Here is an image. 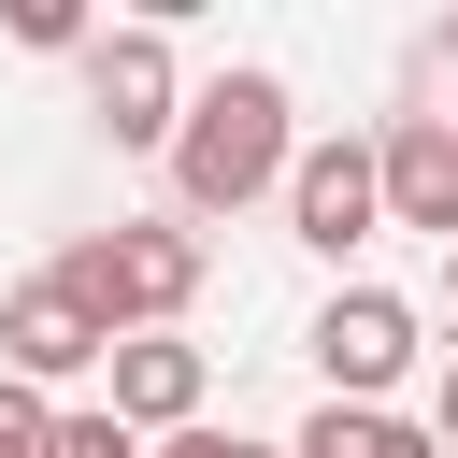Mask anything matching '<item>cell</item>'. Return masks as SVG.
I'll use <instances>...</instances> for the list:
<instances>
[{
  "instance_id": "2",
  "label": "cell",
  "mask_w": 458,
  "mask_h": 458,
  "mask_svg": "<svg viewBox=\"0 0 458 458\" xmlns=\"http://www.w3.org/2000/svg\"><path fill=\"white\" fill-rule=\"evenodd\" d=\"M57 286H72L114 344H143V329H172V315L200 301V229H172V215H114V229H86V243L57 258Z\"/></svg>"
},
{
  "instance_id": "7",
  "label": "cell",
  "mask_w": 458,
  "mask_h": 458,
  "mask_svg": "<svg viewBox=\"0 0 458 458\" xmlns=\"http://www.w3.org/2000/svg\"><path fill=\"white\" fill-rule=\"evenodd\" d=\"M372 157H386V229H444L458 243V114H386Z\"/></svg>"
},
{
  "instance_id": "12",
  "label": "cell",
  "mask_w": 458,
  "mask_h": 458,
  "mask_svg": "<svg viewBox=\"0 0 458 458\" xmlns=\"http://www.w3.org/2000/svg\"><path fill=\"white\" fill-rule=\"evenodd\" d=\"M14 43H29V57H72L86 14H72V0H14Z\"/></svg>"
},
{
  "instance_id": "1",
  "label": "cell",
  "mask_w": 458,
  "mask_h": 458,
  "mask_svg": "<svg viewBox=\"0 0 458 458\" xmlns=\"http://www.w3.org/2000/svg\"><path fill=\"white\" fill-rule=\"evenodd\" d=\"M286 172H301L286 86H272V72H215V86L186 100V129H172V200H186V215H243V200H272Z\"/></svg>"
},
{
  "instance_id": "14",
  "label": "cell",
  "mask_w": 458,
  "mask_h": 458,
  "mask_svg": "<svg viewBox=\"0 0 458 458\" xmlns=\"http://www.w3.org/2000/svg\"><path fill=\"white\" fill-rule=\"evenodd\" d=\"M429 444H444V458H458V372H444V401H429Z\"/></svg>"
},
{
  "instance_id": "10",
  "label": "cell",
  "mask_w": 458,
  "mask_h": 458,
  "mask_svg": "<svg viewBox=\"0 0 458 458\" xmlns=\"http://www.w3.org/2000/svg\"><path fill=\"white\" fill-rule=\"evenodd\" d=\"M0 458H57V401L0 372Z\"/></svg>"
},
{
  "instance_id": "15",
  "label": "cell",
  "mask_w": 458,
  "mask_h": 458,
  "mask_svg": "<svg viewBox=\"0 0 458 458\" xmlns=\"http://www.w3.org/2000/svg\"><path fill=\"white\" fill-rule=\"evenodd\" d=\"M444 301H458V243H444Z\"/></svg>"
},
{
  "instance_id": "13",
  "label": "cell",
  "mask_w": 458,
  "mask_h": 458,
  "mask_svg": "<svg viewBox=\"0 0 458 458\" xmlns=\"http://www.w3.org/2000/svg\"><path fill=\"white\" fill-rule=\"evenodd\" d=\"M157 458H301V444H243V429H172Z\"/></svg>"
},
{
  "instance_id": "3",
  "label": "cell",
  "mask_w": 458,
  "mask_h": 458,
  "mask_svg": "<svg viewBox=\"0 0 458 458\" xmlns=\"http://www.w3.org/2000/svg\"><path fill=\"white\" fill-rule=\"evenodd\" d=\"M86 129L114 143V157H172V129H186V86H172V29H100L86 43Z\"/></svg>"
},
{
  "instance_id": "11",
  "label": "cell",
  "mask_w": 458,
  "mask_h": 458,
  "mask_svg": "<svg viewBox=\"0 0 458 458\" xmlns=\"http://www.w3.org/2000/svg\"><path fill=\"white\" fill-rule=\"evenodd\" d=\"M57 458H143V429L100 401V415H57Z\"/></svg>"
},
{
  "instance_id": "4",
  "label": "cell",
  "mask_w": 458,
  "mask_h": 458,
  "mask_svg": "<svg viewBox=\"0 0 458 458\" xmlns=\"http://www.w3.org/2000/svg\"><path fill=\"white\" fill-rule=\"evenodd\" d=\"M286 229H301L315 258H344V243H372V229H386V157H372L358 129H329V143H301V172H286Z\"/></svg>"
},
{
  "instance_id": "8",
  "label": "cell",
  "mask_w": 458,
  "mask_h": 458,
  "mask_svg": "<svg viewBox=\"0 0 458 458\" xmlns=\"http://www.w3.org/2000/svg\"><path fill=\"white\" fill-rule=\"evenodd\" d=\"M100 372H114V415H129V429H157V444H172V429H200V386H215V372H200V344L143 329V344H114Z\"/></svg>"
},
{
  "instance_id": "9",
  "label": "cell",
  "mask_w": 458,
  "mask_h": 458,
  "mask_svg": "<svg viewBox=\"0 0 458 458\" xmlns=\"http://www.w3.org/2000/svg\"><path fill=\"white\" fill-rule=\"evenodd\" d=\"M301 458H444V444H429V429H401L386 401H329V415L301 429Z\"/></svg>"
},
{
  "instance_id": "5",
  "label": "cell",
  "mask_w": 458,
  "mask_h": 458,
  "mask_svg": "<svg viewBox=\"0 0 458 458\" xmlns=\"http://www.w3.org/2000/svg\"><path fill=\"white\" fill-rule=\"evenodd\" d=\"M100 358H114V329H100L57 272H29V286L0 301V372H14V386H72V372H100Z\"/></svg>"
},
{
  "instance_id": "6",
  "label": "cell",
  "mask_w": 458,
  "mask_h": 458,
  "mask_svg": "<svg viewBox=\"0 0 458 458\" xmlns=\"http://www.w3.org/2000/svg\"><path fill=\"white\" fill-rule=\"evenodd\" d=\"M315 372H329V401H386V386L415 372V301L344 286V301L315 315Z\"/></svg>"
}]
</instances>
